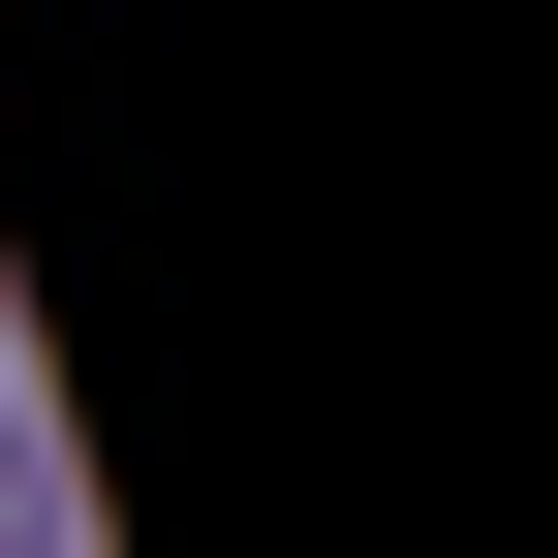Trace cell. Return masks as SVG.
<instances>
[{
    "instance_id": "6da1fadb",
    "label": "cell",
    "mask_w": 558,
    "mask_h": 558,
    "mask_svg": "<svg viewBox=\"0 0 558 558\" xmlns=\"http://www.w3.org/2000/svg\"><path fill=\"white\" fill-rule=\"evenodd\" d=\"M0 558H62V527H0Z\"/></svg>"
}]
</instances>
